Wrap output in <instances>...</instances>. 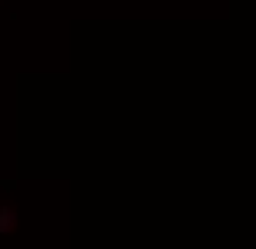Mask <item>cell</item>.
Instances as JSON below:
<instances>
[{
	"instance_id": "cell-1",
	"label": "cell",
	"mask_w": 256,
	"mask_h": 249,
	"mask_svg": "<svg viewBox=\"0 0 256 249\" xmlns=\"http://www.w3.org/2000/svg\"><path fill=\"white\" fill-rule=\"evenodd\" d=\"M10 226V210H0V230H7Z\"/></svg>"
}]
</instances>
